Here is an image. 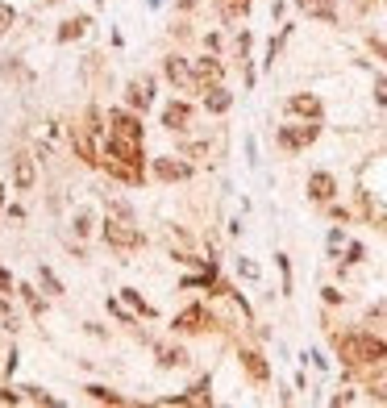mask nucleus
Segmentation results:
<instances>
[{"instance_id": "obj_20", "label": "nucleus", "mask_w": 387, "mask_h": 408, "mask_svg": "<svg viewBox=\"0 0 387 408\" xmlns=\"http://www.w3.org/2000/svg\"><path fill=\"white\" fill-rule=\"evenodd\" d=\"M125 300H129V309H138L142 317H154V309H150V304H146V300H142L138 292H125Z\"/></svg>"}, {"instance_id": "obj_11", "label": "nucleus", "mask_w": 387, "mask_h": 408, "mask_svg": "<svg viewBox=\"0 0 387 408\" xmlns=\"http://www.w3.org/2000/svg\"><path fill=\"white\" fill-rule=\"evenodd\" d=\"M150 100H154V84L150 79H134L129 84V105L142 113V109H150Z\"/></svg>"}, {"instance_id": "obj_4", "label": "nucleus", "mask_w": 387, "mask_h": 408, "mask_svg": "<svg viewBox=\"0 0 387 408\" xmlns=\"http://www.w3.org/2000/svg\"><path fill=\"white\" fill-rule=\"evenodd\" d=\"M113 138H117V142H142L138 117H129L125 109H117V113H113Z\"/></svg>"}, {"instance_id": "obj_10", "label": "nucleus", "mask_w": 387, "mask_h": 408, "mask_svg": "<svg viewBox=\"0 0 387 408\" xmlns=\"http://www.w3.org/2000/svg\"><path fill=\"white\" fill-rule=\"evenodd\" d=\"M296 9H304L308 17H321L325 25L338 21V13H334V5H329V0H296Z\"/></svg>"}, {"instance_id": "obj_1", "label": "nucleus", "mask_w": 387, "mask_h": 408, "mask_svg": "<svg viewBox=\"0 0 387 408\" xmlns=\"http://www.w3.org/2000/svg\"><path fill=\"white\" fill-rule=\"evenodd\" d=\"M338 350H342V359L350 367H379V363H387V346L379 337H371V333H350V337L338 342Z\"/></svg>"}, {"instance_id": "obj_8", "label": "nucleus", "mask_w": 387, "mask_h": 408, "mask_svg": "<svg viewBox=\"0 0 387 408\" xmlns=\"http://www.w3.org/2000/svg\"><path fill=\"white\" fill-rule=\"evenodd\" d=\"M334 192H338V183H334V175H329V171H316V175L308 179V196H312V200H334Z\"/></svg>"}, {"instance_id": "obj_5", "label": "nucleus", "mask_w": 387, "mask_h": 408, "mask_svg": "<svg viewBox=\"0 0 387 408\" xmlns=\"http://www.w3.org/2000/svg\"><path fill=\"white\" fill-rule=\"evenodd\" d=\"M316 133H321L316 125H288V129L279 133V142H284L288 150H304L308 142H316Z\"/></svg>"}, {"instance_id": "obj_12", "label": "nucleus", "mask_w": 387, "mask_h": 408, "mask_svg": "<svg viewBox=\"0 0 387 408\" xmlns=\"http://www.w3.org/2000/svg\"><path fill=\"white\" fill-rule=\"evenodd\" d=\"M188 121H192V109H188V105H179V100L162 109V125H167V129H184Z\"/></svg>"}, {"instance_id": "obj_24", "label": "nucleus", "mask_w": 387, "mask_h": 408, "mask_svg": "<svg viewBox=\"0 0 387 408\" xmlns=\"http://www.w3.org/2000/svg\"><path fill=\"white\" fill-rule=\"evenodd\" d=\"M42 283H46L50 292H63V283H59V279H54V271H42Z\"/></svg>"}, {"instance_id": "obj_25", "label": "nucleus", "mask_w": 387, "mask_h": 408, "mask_svg": "<svg viewBox=\"0 0 387 408\" xmlns=\"http://www.w3.org/2000/svg\"><path fill=\"white\" fill-rule=\"evenodd\" d=\"M0 321H5V329H17V325H13V313H9V304H5V300H0Z\"/></svg>"}, {"instance_id": "obj_23", "label": "nucleus", "mask_w": 387, "mask_h": 408, "mask_svg": "<svg viewBox=\"0 0 387 408\" xmlns=\"http://www.w3.org/2000/svg\"><path fill=\"white\" fill-rule=\"evenodd\" d=\"M9 25H13V9H9V5H0V34H5Z\"/></svg>"}, {"instance_id": "obj_16", "label": "nucleus", "mask_w": 387, "mask_h": 408, "mask_svg": "<svg viewBox=\"0 0 387 408\" xmlns=\"http://www.w3.org/2000/svg\"><path fill=\"white\" fill-rule=\"evenodd\" d=\"M242 367H246V371H250V379H258V383L271 375V371H266V363L258 359V354H242Z\"/></svg>"}, {"instance_id": "obj_3", "label": "nucleus", "mask_w": 387, "mask_h": 408, "mask_svg": "<svg viewBox=\"0 0 387 408\" xmlns=\"http://www.w3.org/2000/svg\"><path fill=\"white\" fill-rule=\"evenodd\" d=\"M221 59H212V55H204V59H196V67H192V75H196V88H216L221 84Z\"/></svg>"}, {"instance_id": "obj_30", "label": "nucleus", "mask_w": 387, "mask_h": 408, "mask_svg": "<svg viewBox=\"0 0 387 408\" xmlns=\"http://www.w3.org/2000/svg\"><path fill=\"white\" fill-rule=\"evenodd\" d=\"M0 400H5V404H17V396H13V392H5V387H0Z\"/></svg>"}, {"instance_id": "obj_2", "label": "nucleus", "mask_w": 387, "mask_h": 408, "mask_svg": "<svg viewBox=\"0 0 387 408\" xmlns=\"http://www.w3.org/2000/svg\"><path fill=\"white\" fill-rule=\"evenodd\" d=\"M104 238L113 242L117 250H129V246H138V229H134V221L125 217V209H121V204H113V217H108V225H104Z\"/></svg>"}, {"instance_id": "obj_15", "label": "nucleus", "mask_w": 387, "mask_h": 408, "mask_svg": "<svg viewBox=\"0 0 387 408\" xmlns=\"http://www.w3.org/2000/svg\"><path fill=\"white\" fill-rule=\"evenodd\" d=\"M204 321H208V313H204V309H188V313H179V317H175V329L192 333V329H204Z\"/></svg>"}, {"instance_id": "obj_19", "label": "nucleus", "mask_w": 387, "mask_h": 408, "mask_svg": "<svg viewBox=\"0 0 387 408\" xmlns=\"http://www.w3.org/2000/svg\"><path fill=\"white\" fill-rule=\"evenodd\" d=\"M88 396H92V400H104V404H125L117 392H108V387H88Z\"/></svg>"}, {"instance_id": "obj_18", "label": "nucleus", "mask_w": 387, "mask_h": 408, "mask_svg": "<svg viewBox=\"0 0 387 408\" xmlns=\"http://www.w3.org/2000/svg\"><path fill=\"white\" fill-rule=\"evenodd\" d=\"M84 29H88V21H84V17H79V21H67V25H63V29H59V38H63V42H71V38H79V34H84Z\"/></svg>"}, {"instance_id": "obj_7", "label": "nucleus", "mask_w": 387, "mask_h": 408, "mask_svg": "<svg viewBox=\"0 0 387 408\" xmlns=\"http://www.w3.org/2000/svg\"><path fill=\"white\" fill-rule=\"evenodd\" d=\"M154 175H158V179H167V183H175V179H188V175H192V167H188V163H179V159H154Z\"/></svg>"}, {"instance_id": "obj_26", "label": "nucleus", "mask_w": 387, "mask_h": 408, "mask_svg": "<svg viewBox=\"0 0 387 408\" xmlns=\"http://www.w3.org/2000/svg\"><path fill=\"white\" fill-rule=\"evenodd\" d=\"M375 100H379V105H387V79L375 84Z\"/></svg>"}, {"instance_id": "obj_27", "label": "nucleus", "mask_w": 387, "mask_h": 408, "mask_svg": "<svg viewBox=\"0 0 387 408\" xmlns=\"http://www.w3.org/2000/svg\"><path fill=\"white\" fill-rule=\"evenodd\" d=\"M238 267H242V275H246V279H254V275H258V267H254V263H246V259H242Z\"/></svg>"}, {"instance_id": "obj_22", "label": "nucleus", "mask_w": 387, "mask_h": 408, "mask_svg": "<svg viewBox=\"0 0 387 408\" xmlns=\"http://www.w3.org/2000/svg\"><path fill=\"white\" fill-rule=\"evenodd\" d=\"M75 233H79V238L92 233V213H79V217H75Z\"/></svg>"}, {"instance_id": "obj_9", "label": "nucleus", "mask_w": 387, "mask_h": 408, "mask_svg": "<svg viewBox=\"0 0 387 408\" xmlns=\"http://www.w3.org/2000/svg\"><path fill=\"white\" fill-rule=\"evenodd\" d=\"M288 109H292V113H300V117H312V121H316V117H321V100H316L312 92H300V96H292V100H288Z\"/></svg>"}, {"instance_id": "obj_21", "label": "nucleus", "mask_w": 387, "mask_h": 408, "mask_svg": "<svg viewBox=\"0 0 387 408\" xmlns=\"http://www.w3.org/2000/svg\"><path fill=\"white\" fill-rule=\"evenodd\" d=\"M158 363L162 367H179L184 363V350H158Z\"/></svg>"}, {"instance_id": "obj_28", "label": "nucleus", "mask_w": 387, "mask_h": 408, "mask_svg": "<svg viewBox=\"0 0 387 408\" xmlns=\"http://www.w3.org/2000/svg\"><path fill=\"white\" fill-rule=\"evenodd\" d=\"M0 292H13V279H9V271L0 267Z\"/></svg>"}, {"instance_id": "obj_14", "label": "nucleus", "mask_w": 387, "mask_h": 408, "mask_svg": "<svg viewBox=\"0 0 387 408\" xmlns=\"http://www.w3.org/2000/svg\"><path fill=\"white\" fill-rule=\"evenodd\" d=\"M229 105H234V100H229V92L221 88V84H216V88H208V96H204V109H208V113H225Z\"/></svg>"}, {"instance_id": "obj_6", "label": "nucleus", "mask_w": 387, "mask_h": 408, "mask_svg": "<svg viewBox=\"0 0 387 408\" xmlns=\"http://www.w3.org/2000/svg\"><path fill=\"white\" fill-rule=\"evenodd\" d=\"M167 79H171L175 88H196V75H192L188 59H179V55H171V59H167Z\"/></svg>"}, {"instance_id": "obj_31", "label": "nucleus", "mask_w": 387, "mask_h": 408, "mask_svg": "<svg viewBox=\"0 0 387 408\" xmlns=\"http://www.w3.org/2000/svg\"><path fill=\"white\" fill-rule=\"evenodd\" d=\"M0 200H5V188H0Z\"/></svg>"}, {"instance_id": "obj_13", "label": "nucleus", "mask_w": 387, "mask_h": 408, "mask_svg": "<svg viewBox=\"0 0 387 408\" xmlns=\"http://www.w3.org/2000/svg\"><path fill=\"white\" fill-rule=\"evenodd\" d=\"M75 150L84 163H96V146H92V125H79L75 129Z\"/></svg>"}, {"instance_id": "obj_29", "label": "nucleus", "mask_w": 387, "mask_h": 408, "mask_svg": "<svg viewBox=\"0 0 387 408\" xmlns=\"http://www.w3.org/2000/svg\"><path fill=\"white\" fill-rule=\"evenodd\" d=\"M371 50H375V55H383V59H387V42H379V38H371Z\"/></svg>"}, {"instance_id": "obj_17", "label": "nucleus", "mask_w": 387, "mask_h": 408, "mask_svg": "<svg viewBox=\"0 0 387 408\" xmlns=\"http://www.w3.org/2000/svg\"><path fill=\"white\" fill-rule=\"evenodd\" d=\"M29 183H34V163H29V155H21L17 159V188L29 192Z\"/></svg>"}]
</instances>
